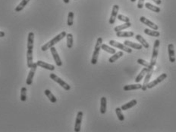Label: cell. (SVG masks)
Masks as SVG:
<instances>
[{"instance_id":"6da1fadb","label":"cell","mask_w":176,"mask_h":132,"mask_svg":"<svg viewBox=\"0 0 176 132\" xmlns=\"http://www.w3.org/2000/svg\"><path fill=\"white\" fill-rule=\"evenodd\" d=\"M34 34L30 32L28 37V52H27V65L28 68L33 66V49H34Z\"/></svg>"},{"instance_id":"7a4b0ae2","label":"cell","mask_w":176,"mask_h":132,"mask_svg":"<svg viewBox=\"0 0 176 132\" xmlns=\"http://www.w3.org/2000/svg\"><path fill=\"white\" fill-rule=\"evenodd\" d=\"M66 35H67V34H66V32H61L59 35H56L55 38H53L52 40H50L49 42H47L46 45H44L43 46H42V48H41L42 51H46L47 50L50 49L52 47H53L54 45H56L57 43H59L60 41H62L64 38H65Z\"/></svg>"},{"instance_id":"3957f363","label":"cell","mask_w":176,"mask_h":132,"mask_svg":"<svg viewBox=\"0 0 176 132\" xmlns=\"http://www.w3.org/2000/svg\"><path fill=\"white\" fill-rule=\"evenodd\" d=\"M160 41L158 39H157L154 42V45H153V54H152V57L150 60V67L149 69H153L154 66H155L156 63H157V57H158L159 54V48H160Z\"/></svg>"},{"instance_id":"277c9868","label":"cell","mask_w":176,"mask_h":132,"mask_svg":"<svg viewBox=\"0 0 176 132\" xmlns=\"http://www.w3.org/2000/svg\"><path fill=\"white\" fill-rule=\"evenodd\" d=\"M103 44V38H98L97 41H96V46H95L94 48V51H93V56H92L91 59V63L93 65L96 64L98 60V57H99V54H100V49H101V45Z\"/></svg>"},{"instance_id":"5b68a950","label":"cell","mask_w":176,"mask_h":132,"mask_svg":"<svg viewBox=\"0 0 176 132\" xmlns=\"http://www.w3.org/2000/svg\"><path fill=\"white\" fill-rule=\"evenodd\" d=\"M49 77H50L52 80L55 81L56 83H57L58 84L60 85V86H62L64 89H65V90L69 91L71 89V86H69L67 83H65V81L62 80L61 78H59V76H56V74H54V73H50V75H49Z\"/></svg>"},{"instance_id":"8992f818","label":"cell","mask_w":176,"mask_h":132,"mask_svg":"<svg viewBox=\"0 0 176 132\" xmlns=\"http://www.w3.org/2000/svg\"><path fill=\"white\" fill-rule=\"evenodd\" d=\"M109 44L111 46L119 48V49L122 50L123 51H125L128 54L132 53V50L131 48H129L128 47L126 46V45H125L124 44H121L120 42H118L116 41H114V40H110L109 41Z\"/></svg>"},{"instance_id":"52a82bcc","label":"cell","mask_w":176,"mask_h":132,"mask_svg":"<svg viewBox=\"0 0 176 132\" xmlns=\"http://www.w3.org/2000/svg\"><path fill=\"white\" fill-rule=\"evenodd\" d=\"M37 63H33V66L31 67V69H30L29 74H28V78H27L26 83L28 86H31L33 83V79H34V76L35 73H36L37 68Z\"/></svg>"},{"instance_id":"ba28073f","label":"cell","mask_w":176,"mask_h":132,"mask_svg":"<svg viewBox=\"0 0 176 132\" xmlns=\"http://www.w3.org/2000/svg\"><path fill=\"white\" fill-rule=\"evenodd\" d=\"M166 73H163V74L160 75L159 77H157V79L153 80L152 82H150V83H149L148 85H147V89H152V88L155 87V86H157L159 83H160L161 82H163V80H165V79H166Z\"/></svg>"},{"instance_id":"9c48e42d","label":"cell","mask_w":176,"mask_h":132,"mask_svg":"<svg viewBox=\"0 0 176 132\" xmlns=\"http://www.w3.org/2000/svg\"><path fill=\"white\" fill-rule=\"evenodd\" d=\"M83 112H78V115H77L76 120H75V131L79 132L81 130V121L82 118H83Z\"/></svg>"},{"instance_id":"30bf717a","label":"cell","mask_w":176,"mask_h":132,"mask_svg":"<svg viewBox=\"0 0 176 132\" xmlns=\"http://www.w3.org/2000/svg\"><path fill=\"white\" fill-rule=\"evenodd\" d=\"M50 51H51V54H52V57H53V59L54 60H55V62H56V65H57L58 66H61L62 65V60H61L60 57H59V54H58L57 51H56V48L55 47H52V48H50Z\"/></svg>"},{"instance_id":"8fae6325","label":"cell","mask_w":176,"mask_h":132,"mask_svg":"<svg viewBox=\"0 0 176 132\" xmlns=\"http://www.w3.org/2000/svg\"><path fill=\"white\" fill-rule=\"evenodd\" d=\"M140 21L142 22V23L144 24V25H147V26L150 27V28H152L153 30H157V31H158V29H159L158 25H157L155 23H153V22H151V21H150L149 19H147V18H145V17H144V16L140 17Z\"/></svg>"},{"instance_id":"7c38bea8","label":"cell","mask_w":176,"mask_h":132,"mask_svg":"<svg viewBox=\"0 0 176 132\" xmlns=\"http://www.w3.org/2000/svg\"><path fill=\"white\" fill-rule=\"evenodd\" d=\"M119 5H114L113 7V10H112L111 16H110V19H109V22L110 25H113L116 22V17L118 16V12H119Z\"/></svg>"},{"instance_id":"4fadbf2b","label":"cell","mask_w":176,"mask_h":132,"mask_svg":"<svg viewBox=\"0 0 176 132\" xmlns=\"http://www.w3.org/2000/svg\"><path fill=\"white\" fill-rule=\"evenodd\" d=\"M153 69H149L148 71H147V73L145 76V79H144V83H143V85H142L141 89L143 91L147 90V85H148V83H150V78H151L152 74H153Z\"/></svg>"},{"instance_id":"5bb4252c","label":"cell","mask_w":176,"mask_h":132,"mask_svg":"<svg viewBox=\"0 0 176 132\" xmlns=\"http://www.w3.org/2000/svg\"><path fill=\"white\" fill-rule=\"evenodd\" d=\"M168 52H169V61L171 63L175 62V48L174 45L172 44H169L168 45Z\"/></svg>"},{"instance_id":"9a60e30c","label":"cell","mask_w":176,"mask_h":132,"mask_svg":"<svg viewBox=\"0 0 176 132\" xmlns=\"http://www.w3.org/2000/svg\"><path fill=\"white\" fill-rule=\"evenodd\" d=\"M38 66L41 68H43V69H48V70L53 71L55 69V66L53 65L50 64V63H47L46 62H43L42 60H38L37 62H36Z\"/></svg>"},{"instance_id":"2e32d148","label":"cell","mask_w":176,"mask_h":132,"mask_svg":"<svg viewBox=\"0 0 176 132\" xmlns=\"http://www.w3.org/2000/svg\"><path fill=\"white\" fill-rule=\"evenodd\" d=\"M124 45H126L127 47H130V48H134V49H136V50H141L142 48H143V46H142L141 45L134 43V42L131 41H128V40L125 41Z\"/></svg>"},{"instance_id":"e0dca14e","label":"cell","mask_w":176,"mask_h":132,"mask_svg":"<svg viewBox=\"0 0 176 132\" xmlns=\"http://www.w3.org/2000/svg\"><path fill=\"white\" fill-rule=\"evenodd\" d=\"M107 100L106 97H102L100 99V112L101 114H105L106 112V109H107Z\"/></svg>"},{"instance_id":"ac0fdd59","label":"cell","mask_w":176,"mask_h":132,"mask_svg":"<svg viewBox=\"0 0 176 132\" xmlns=\"http://www.w3.org/2000/svg\"><path fill=\"white\" fill-rule=\"evenodd\" d=\"M137 101L136 100V99H133V100H131V102H129V103H126V104L125 105H122V107H121V109H122V111H126L128 110V109H131V108L135 106L136 105H137Z\"/></svg>"},{"instance_id":"d6986e66","label":"cell","mask_w":176,"mask_h":132,"mask_svg":"<svg viewBox=\"0 0 176 132\" xmlns=\"http://www.w3.org/2000/svg\"><path fill=\"white\" fill-rule=\"evenodd\" d=\"M135 38L137 39V41L140 42V45H141L142 46L144 47V48H145L146 49H147V48H150V45L148 44V42H147V41H146V40L144 39V38H143V37H142L140 35H136Z\"/></svg>"},{"instance_id":"ffe728a7","label":"cell","mask_w":176,"mask_h":132,"mask_svg":"<svg viewBox=\"0 0 176 132\" xmlns=\"http://www.w3.org/2000/svg\"><path fill=\"white\" fill-rule=\"evenodd\" d=\"M142 88V85L137 83V84H132V85H126L123 87V89L125 91H131V90H137Z\"/></svg>"},{"instance_id":"44dd1931","label":"cell","mask_w":176,"mask_h":132,"mask_svg":"<svg viewBox=\"0 0 176 132\" xmlns=\"http://www.w3.org/2000/svg\"><path fill=\"white\" fill-rule=\"evenodd\" d=\"M134 35L133 32H119L116 33L118 38H131Z\"/></svg>"},{"instance_id":"7402d4cb","label":"cell","mask_w":176,"mask_h":132,"mask_svg":"<svg viewBox=\"0 0 176 132\" xmlns=\"http://www.w3.org/2000/svg\"><path fill=\"white\" fill-rule=\"evenodd\" d=\"M122 56H124V54H123L122 51H119L117 52V53H115L114 54H113V56H112L111 57L109 58V63H114V62H116L117 60H119V58L122 57Z\"/></svg>"},{"instance_id":"603a6c76","label":"cell","mask_w":176,"mask_h":132,"mask_svg":"<svg viewBox=\"0 0 176 132\" xmlns=\"http://www.w3.org/2000/svg\"><path fill=\"white\" fill-rule=\"evenodd\" d=\"M44 93L47 96L48 99H49L52 103H56L57 102V99L56 98V96H54L52 93H51V91L49 90V89H46V90L44 91Z\"/></svg>"},{"instance_id":"cb8c5ba5","label":"cell","mask_w":176,"mask_h":132,"mask_svg":"<svg viewBox=\"0 0 176 132\" xmlns=\"http://www.w3.org/2000/svg\"><path fill=\"white\" fill-rule=\"evenodd\" d=\"M131 26V24L130 22H126V23L123 24V25H118V26H116V28H114V31L116 32V33H117V32H122V30H125L126 29V28H130Z\"/></svg>"},{"instance_id":"d4e9b609","label":"cell","mask_w":176,"mask_h":132,"mask_svg":"<svg viewBox=\"0 0 176 132\" xmlns=\"http://www.w3.org/2000/svg\"><path fill=\"white\" fill-rule=\"evenodd\" d=\"M144 32L146 35H149V36H153L157 38V37H160V33L158 31H157V30H150L148 29V28H146V29H144Z\"/></svg>"},{"instance_id":"484cf974","label":"cell","mask_w":176,"mask_h":132,"mask_svg":"<svg viewBox=\"0 0 176 132\" xmlns=\"http://www.w3.org/2000/svg\"><path fill=\"white\" fill-rule=\"evenodd\" d=\"M148 69H149L147 67H145V68H144V69H142L141 72H140V73L138 74V76H137V77L135 78V82H136V83H140V80H142V79L144 78V76H145L146 74H147Z\"/></svg>"},{"instance_id":"4316f807","label":"cell","mask_w":176,"mask_h":132,"mask_svg":"<svg viewBox=\"0 0 176 132\" xmlns=\"http://www.w3.org/2000/svg\"><path fill=\"white\" fill-rule=\"evenodd\" d=\"M31 0H22L21 2L19 3V5H18V6L15 8V12H21V10H23L24 8H25V6H26L28 4V2H30Z\"/></svg>"},{"instance_id":"83f0119b","label":"cell","mask_w":176,"mask_h":132,"mask_svg":"<svg viewBox=\"0 0 176 132\" xmlns=\"http://www.w3.org/2000/svg\"><path fill=\"white\" fill-rule=\"evenodd\" d=\"M101 49L103 50V51H105L106 52H107V53L111 54H114L116 52V50H115L114 48H110V47L108 46V45H105V44H102Z\"/></svg>"},{"instance_id":"f1b7e54d","label":"cell","mask_w":176,"mask_h":132,"mask_svg":"<svg viewBox=\"0 0 176 132\" xmlns=\"http://www.w3.org/2000/svg\"><path fill=\"white\" fill-rule=\"evenodd\" d=\"M145 7L147 8H148V9L151 10V11H153V12H157V13H159V12H160V8H159V7L156 6V5H152L151 3H150V2H147V3H145Z\"/></svg>"},{"instance_id":"f546056e","label":"cell","mask_w":176,"mask_h":132,"mask_svg":"<svg viewBox=\"0 0 176 132\" xmlns=\"http://www.w3.org/2000/svg\"><path fill=\"white\" fill-rule=\"evenodd\" d=\"M66 38H67L68 48L71 49V48H72V46H73V42H74L73 35H72V34H71V33L67 34V35H66Z\"/></svg>"},{"instance_id":"4dcf8cb0","label":"cell","mask_w":176,"mask_h":132,"mask_svg":"<svg viewBox=\"0 0 176 132\" xmlns=\"http://www.w3.org/2000/svg\"><path fill=\"white\" fill-rule=\"evenodd\" d=\"M122 109H121V108H116V115H117L118 118H119V120L120 121H123L125 120V117H124V115L122 114Z\"/></svg>"},{"instance_id":"1f68e13d","label":"cell","mask_w":176,"mask_h":132,"mask_svg":"<svg viewBox=\"0 0 176 132\" xmlns=\"http://www.w3.org/2000/svg\"><path fill=\"white\" fill-rule=\"evenodd\" d=\"M27 100V88L22 87L21 89V101L25 102Z\"/></svg>"},{"instance_id":"d6a6232c","label":"cell","mask_w":176,"mask_h":132,"mask_svg":"<svg viewBox=\"0 0 176 132\" xmlns=\"http://www.w3.org/2000/svg\"><path fill=\"white\" fill-rule=\"evenodd\" d=\"M74 23V13L72 12H69L68 15V21L67 24L69 26H72Z\"/></svg>"},{"instance_id":"836d02e7","label":"cell","mask_w":176,"mask_h":132,"mask_svg":"<svg viewBox=\"0 0 176 132\" xmlns=\"http://www.w3.org/2000/svg\"><path fill=\"white\" fill-rule=\"evenodd\" d=\"M137 63H139V64L142 65V66H145V67H147L149 69V68L150 67V63H149V62L146 61V60H144V59H138L137 60Z\"/></svg>"},{"instance_id":"e575fe53","label":"cell","mask_w":176,"mask_h":132,"mask_svg":"<svg viewBox=\"0 0 176 132\" xmlns=\"http://www.w3.org/2000/svg\"><path fill=\"white\" fill-rule=\"evenodd\" d=\"M117 18L119 21L125 22V23H126V22H130V18H129L128 17L125 16V15H119L117 16Z\"/></svg>"},{"instance_id":"d590c367","label":"cell","mask_w":176,"mask_h":132,"mask_svg":"<svg viewBox=\"0 0 176 132\" xmlns=\"http://www.w3.org/2000/svg\"><path fill=\"white\" fill-rule=\"evenodd\" d=\"M144 0H139L138 3H137V8H144Z\"/></svg>"},{"instance_id":"8d00e7d4","label":"cell","mask_w":176,"mask_h":132,"mask_svg":"<svg viewBox=\"0 0 176 132\" xmlns=\"http://www.w3.org/2000/svg\"><path fill=\"white\" fill-rule=\"evenodd\" d=\"M153 1L155 2L156 4H157V5H160V4L162 3L161 0H153Z\"/></svg>"},{"instance_id":"74e56055","label":"cell","mask_w":176,"mask_h":132,"mask_svg":"<svg viewBox=\"0 0 176 132\" xmlns=\"http://www.w3.org/2000/svg\"><path fill=\"white\" fill-rule=\"evenodd\" d=\"M5 34L4 32H0V38H3V37H5Z\"/></svg>"},{"instance_id":"f35d334b","label":"cell","mask_w":176,"mask_h":132,"mask_svg":"<svg viewBox=\"0 0 176 132\" xmlns=\"http://www.w3.org/2000/svg\"><path fill=\"white\" fill-rule=\"evenodd\" d=\"M63 2H65V3L68 4V3H69V2H70V0H63Z\"/></svg>"},{"instance_id":"ab89813d","label":"cell","mask_w":176,"mask_h":132,"mask_svg":"<svg viewBox=\"0 0 176 132\" xmlns=\"http://www.w3.org/2000/svg\"><path fill=\"white\" fill-rule=\"evenodd\" d=\"M135 1H136V0H131V2H134Z\"/></svg>"}]
</instances>
